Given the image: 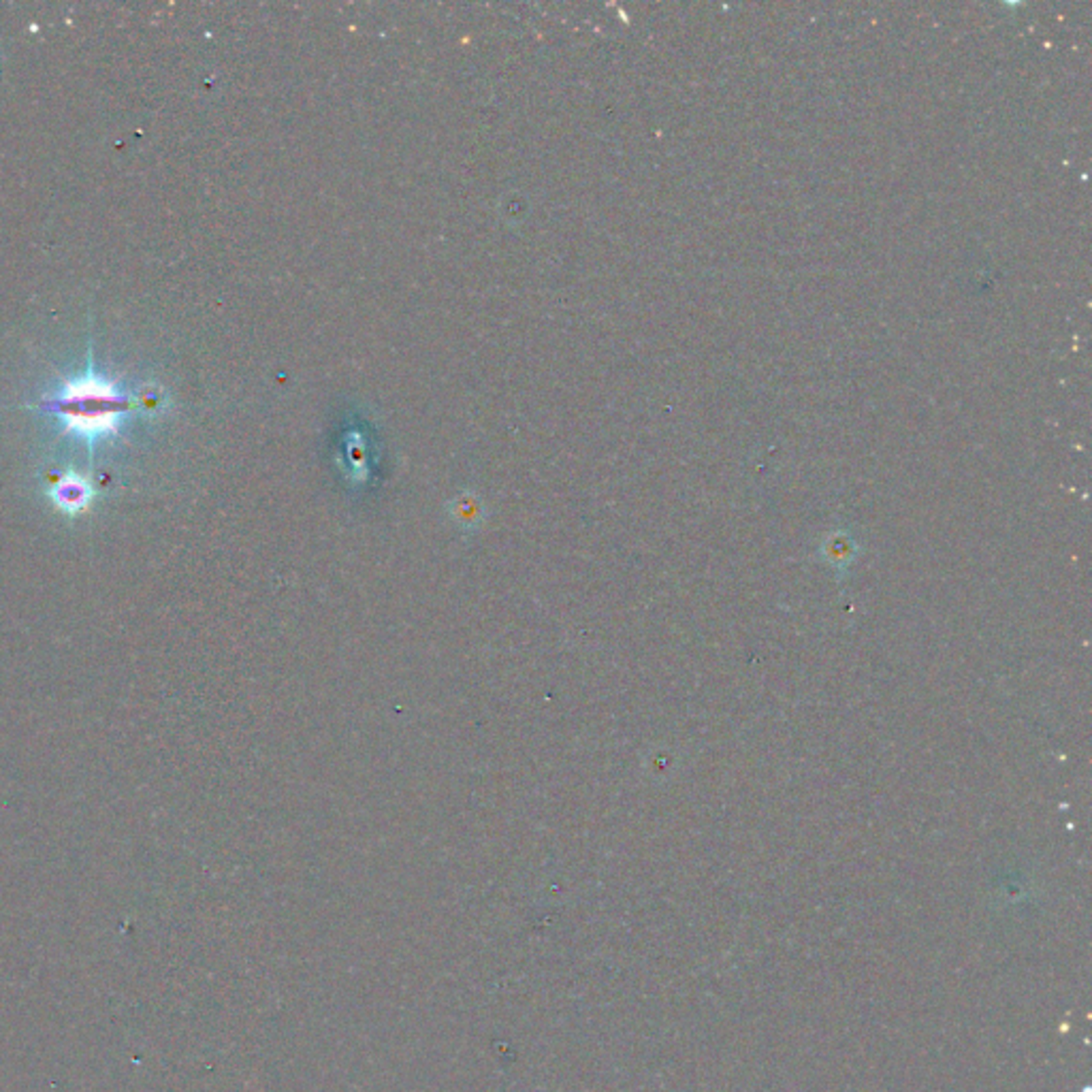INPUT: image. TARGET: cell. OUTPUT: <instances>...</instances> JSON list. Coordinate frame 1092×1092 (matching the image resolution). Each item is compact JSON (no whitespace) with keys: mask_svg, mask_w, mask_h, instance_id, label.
Instances as JSON below:
<instances>
[{"mask_svg":"<svg viewBox=\"0 0 1092 1092\" xmlns=\"http://www.w3.org/2000/svg\"><path fill=\"white\" fill-rule=\"evenodd\" d=\"M50 498L54 500L56 508L65 512V515H80L90 506L92 498H95V489L81 476L66 474L65 478H60L51 486Z\"/></svg>","mask_w":1092,"mask_h":1092,"instance_id":"2","label":"cell"},{"mask_svg":"<svg viewBox=\"0 0 1092 1092\" xmlns=\"http://www.w3.org/2000/svg\"><path fill=\"white\" fill-rule=\"evenodd\" d=\"M122 395L98 378H84L66 386L58 400L66 423L88 438L116 431Z\"/></svg>","mask_w":1092,"mask_h":1092,"instance_id":"1","label":"cell"}]
</instances>
